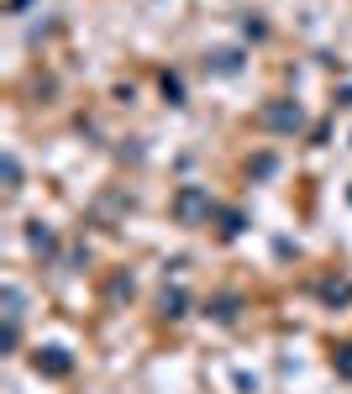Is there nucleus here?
<instances>
[{
    "label": "nucleus",
    "mask_w": 352,
    "mask_h": 394,
    "mask_svg": "<svg viewBox=\"0 0 352 394\" xmlns=\"http://www.w3.org/2000/svg\"><path fill=\"white\" fill-rule=\"evenodd\" d=\"M37 368H48V373H63V368H69V358H58V347H53V358H37Z\"/></svg>",
    "instance_id": "f257e3e1"
},
{
    "label": "nucleus",
    "mask_w": 352,
    "mask_h": 394,
    "mask_svg": "<svg viewBox=\"0 0 352 394\" xmlns=\"http://www.w3.org/2000/svg\"><path fill=\"white\" fill-rule=\"evenodd\" d=\"M268 121H274V127H294L300 116H294V111H268Z\"/></svg>",
    "instance_id": "f03ea898"
}]
</instances>
